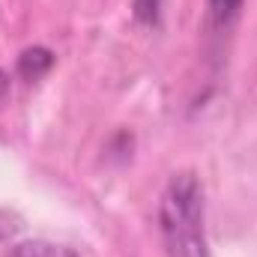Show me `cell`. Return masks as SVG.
Wrapping results in <instances>:
<instances>
[{"mask_svg":"<svg viewBox=\"0 0 257 257\" xmlns=\"http://www.w3.org/2000/svg\"><path fill=\"white\" fill-rule=\"evenodd\" d=\"M51 66H54V51H48L42 45H33L18 54V75L27 81H39Z\"/></svg>","mask_w":257,"mask_h":257,"instance_id":"3957f363","label":"cell"},{"mask_svg":"<svg viewBox=\"0 0 257 257\" xmlns=\"http://www.w3.org/2000/svg\"><path fill=\"white\" fill-rule=\"evenodd\" d=\"M245 9V0H206V15H203V30L212 36V39H224L239 15Z\"/></svg>","mask_w":257,"mask_h":257,"instance_id":"7a4b0ae2","label":"cell"},{"mask_svg":"<svg viewBox=\"0 0 257 257\" xmlns=\"http://www.w3.org/2000/svg\"><path fill=\"white\" fill-rule=\"evenodd\" d=\"M15 227H18V224H12V218H9L6 212H0V239H6L9 233H15Z\"/></svg>","mask_w":257,"mask_h":257,"instance_id":"8992f818","label":"cell"},{"mask_svg":"<svg viewBox=\"0 0 257 257\" xmlns=\"http://www.w3.org/2000/svg\"><path fill=\"white\" fill-rule=\"evenodd\" d=\"M6 96H9V75L0 69V105L6 102Z\"/></svg>","mask_w":257,"mask_h":257,"instance_id":"52a82bcc","label":"cell"},{"mask_svg":"<svg viewBox=\"0 0 257 257\" xmlns=\"http://www.w3.org/2000/svg\"><path fill=\"white\" fill-rule=\"evenodd\" d=\"M162 6H165V0H132V15L144 27H159Z\"/></svg>","mask_w":257,"mask_h":257,"instance_id":"5b68a950","label":"cell"},{"mask_svg":"<svg viewBox=\"0 0 257 257\" xmlns=\"http://www.w3.org/2000/svg\"><path fill=\"white\" fill-rule=\"evenodd\" d=\"M159 233L168 257H212L203 186L194 171H177L165 183L159 197Z\"/></svg>","mask_w":257,"mask_h":257,"instance_id":"6da1fadb","label":"cell"},{"mask_svg":"<svg viewBox=\"0 0 257 257\" xmlns=\"http://www.w3.org/2000/svg\"><path fill=\"white\" fill-rule=\"evenodd\" d=\"M6 257H78V254L69 245H57V242H48V239H27V242L12 245Z\"/></svg>","mask_w":257,"mask_h":257,"instance_id":"277c9868","label":"cell"}]
</instances>
